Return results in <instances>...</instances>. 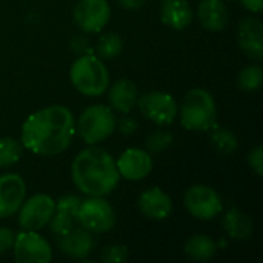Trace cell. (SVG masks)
Masks as SVG:
<instances>
[{"label":"cell","mask_w":263,"mask_h":263,"mask_svg":"<svg viewBox=\"0 0 263 263\" xmlns=\"http://www.w3.org/2000/svg\"><path fill=\"white\" fill-rule=\"evenodd\" d=\"M14 237H15V234L11 230L0 227V256L8 253L9 250H12Z\"/></svg>","instance_id":"cell-30"},{"label":"cell","mask_w":263,"mask_h":263,"mask_svg":"<svg viewBox=\"0 0 263 263\" xmlns=\"http://www.w3.org/2000/svg\"><path fill=\"white\" fill-rule=\"evenodd\" d=\"M242 5L251 12H262L263 0H240Z\"/></svg>","instance_id":"cell-33"},{"label":"cell","mask_w":263,"mask_h":263,"mask_svg":"<svg viewBox=\"0 0 263 263\" xmlns=\"http://www.w3.org/2000/svg\"><path fill=\"white\" fill-rule=\"evenodd\" d=\"M145 2H146V0H119V3H120L123 8H126V9H137V8H140Z\"/></svg>","instance_id":"cell-34"},{"label":"cell","mask_w":263,"mask_h":263,"mask_svg":"<svg viewBox=\"0 0 263 263\" xmlns=\"http://www.w3.org/2000/svg\"><path fill=\"white\" fill-rule=\"evenodd\" d=\"M116 166L120 177L131 182H139L148 177L153 171V157L148 151L140 148H128L119 156Z\"/></svg>","instance_id":"cell-12"},{"label":"cell","mask_w":263,"mask_h":263,"mask_svg":"<svg viewBox=\"0 0 263 263\" xmlns=\"http://www.w3.org/2000/svg\"><path fill=\"white\" fill-rule=\"evenodd\" d=\"M128 259V248L125 245H109L102 250L100 260L105 263H122Z\"/></svg>","instance_id":"cell-28"},{"label":"cell","mask_w":263,"mask_h":263,"mask_svg":"<svg viewBox=\"0 0 263 263\" xmlns=\"http://www.w3.org/2000/svg\"><path fill=\"white\" fill-rule=\"evenodd\" d=\"M77 222L89 233H108L116 225V213L105 199L89 197L80 200Z\"/></svg>","instance_id":"cell-6"},{"label":"cell","mask_w":263,"mask_h":263,"mask_svg":"<svg viewBox=\"0 0 263 263\" xmlns=\"http://www.w3.org/2000/svg\"><path fill=\"white\" fill-rule=\"evenodd\" d=\"M116 129V117L109 106L91 105L76 122V131L88 143L96 145L108 139Z\"/></svg>","instance_id":"cell-5"},{"label":"cell","mask_w":263,"mask_h":263,"mask_svg":"<svg viewBox=\"0 0 263 263\" xmlns=\"http://www.w3.org/2000/svg\"><path fill=\"white\" fill-rule=\"evenodd\" d=\"M239 45L242 51L254 59L262 60L263 57V25L256 17H247L239 23Z\"/></svg>","instance_id":"cell-15"},{"label":"cell","mask_w":263,"mask_h":263,"mask_svg":"<svg viewBox=\"0 0 263 263\" xmlns=\"http://www.w3.org/2000/svg\"><path fill=\"white\" fill-rule=\"evenodd\" d=\"M136 105L148 120L154 122L159 126L170 125L177 117V103L174 97L162 91L143 94L140 99H137Z\"/></svg>","instance_id":"cell-9"},{"label":"cell","mask_w":263,"mask_h":263,"mask_svg":"<svg viewBox=\"0 0 263 263\" xmlns=\"http://www.w3.org/2000/svg\"><path fill=\"white\" fill-rule=\"evenodd\" d=\"M263 83V69L260 65H247L237 77V85L242 91L253 92L257 91Z\"/></svg>","instance_id":"cell-24"},{"label":"cell","mask_w":263,"mask_h":263,"mask_svg":"<svg viewBox=\"0 0 263 263\" xmlns=\"http://www.w3.org/2000/svg\"><path fill=\"white\" fill-rule=\"evenodd\" d=\"M171 143H173V136H171V133L166 131V129L154 131V133L149 134L148 139H146L148 153H162V151H165Z\"/></svg>","instance_id":"cell-27"},{"label":"cell","mask_w":263,"mask_h":263,"mask_svg":"<svg viewBox=\"0 0 263 263\" xmlns=\"http://www.w3.org/2000/svg\"><path fill=\"white\" fill-rule=\"evenodd\" d=\"M122 49H123L122 39L112 32L103 34L96 45V51H97L99 57H102V59H114V57L120 55Z\"/></svg>","instance_id":"cell-26"},{"label":"cell","mask_w":263,"mask_h":263,"mask_svg":"<svg viewBox=\"0 0 263 263\" xmlns=\"http://www.w3.org/2000/svg\"><path fill=\"white\" fill-rule=\"evenodd\" d=\"M136 129H137V122L133 117L125 116L123 119H120V122H119V131L122 134H133Z\"/></svg>","instance_id":"cell-31"},{"label":"cell","mask_w":263,"mask_h":263,"mask_svg":"<svg viewBox=\"0 0 263 263\" xmlns=\"http://www.w3.org/2000/svg\"><path fill=\"white\" fill-rule=\"evenodd\" d=\"M22 153L23 145L14 137H0V168H8L17 163Z\"/></svg>","instance_id":"cell-25"},{"label":"cell","mask_w":263,"mask_h":263,"mask_svg":"<svg viewBox=\"0 0 263 263\" xmlns=\"http://www.w3.org/2000/svg\"><path fill=\"white\" fill-rule=\"evenodd\" d=\"M216 253H217L216 242L205 234H196L185 243V254L193 260L206 262L213 259Z\"/></svg>","instance_id":"cell-22"},{"label":"cell","mask_w":263,"mask_h":263,"mask_svg":"<svg viewBox=\"0 0 263 263\" xmlns=\"http://www.w3.org/2000/svg\"><path fill=\"white\" fill-rule=\"evenodd\" d=\"M217 120L216 100L208 89H191L180 108V123L188 131H210Z\"/></svg>","instance_id":"cell-4"},{"label":"cell","mask_w":263,"mask_h":263,"mask_svg":"<svg viewBox=\"0 0 263 263\" xmlns=\"http://www.w3.org/2000/svg\"><path fill=\"white\" fill-rule=\"evenodd\" d=\"M94 248L91 233L85 228H72L60 237V250L72 259H85Z\"/></svg>","instance_id":"cell-17"},{"label":"cell","mask_w":263,"mask_h":263,"mask_svg":"<svg viewBox=\"0 0 263 263\" xmlns=\"http://www.w3.org/2000/svg\"><path fill=\"white\" fill-rule=\"evenodd\" d=\"M82 199L76 196H65L55 203L54 214L49 220L51 233L62 237L68 231L74 228V222H77V208Z\"/></svg>","instance_id":"cell-16"},{"label":"cell","mask_w":263,"mask_h":263,"mask_svg":"<svg viewBox=\"0 0 263 263\" xmlns=\"http://www.w3.org/2000/svg\"><path fill=\"white\" fill-rule=\"evenodd\" d=\"M69 79L72 86L83 96H102L109 86V74L103 62L92 52L82 54L71 66Z\"/></svg>","instance_id":"cell-3"},{"label":"cell","mask_w":263,"mask_h":263,"mask_svg":"<svg viewBox=\"0 0 263 263\" xmlns=\"http://www.w3.org/2000/svg\"><path fill=\"white\" fill-rule=\"evenodd\" d=\"M211 142H213V146L223 156H231L237 146H239V142H237V137L234 136V133H231L230 129H227L225 126H217L214 125L211 129Z\"/></svg>","instance_id":"cell-23"},{"label":"cell","mask_w":263,"mask_h":263,"mask_svg":"<svg viewBox=\"0 0 263 263\" xmlns=\"http://www.w3.org/2000/svg\"><path fill=\"white\" fill-rule=\"evenodd\" d=\"M188 213L199 220H211L223 211V203L216 190L206 185H194L185 193Z\"/></svg>","instance_id":"cell-8"},{"label":"cell","mask_w":263,"mask_h":263,"mask_svg":"<svg viewBox=\"0 0 263 263\" xmlns=\"http://www.w3.org/2000/svg\"><path fill=\"white\" fill-rule=\"evenodd\" d=\"M74 185L89 197H103L119 183L120 174L114 157L99 146L80 151L71 166Z\"/></svg>","instance_id":"cell-2"},{"label":"cell","mask_w":263,"mask_h":263,"mask_svg":"<svg viewBox=\"0 0 263 263\" xmlns=\"http://www.w3.org/2000/svg\"><path fill=\"white\" fill-rule=\"evenodd\" d=\"M197 17L205 29L219 32L228 23V9L223 0H202L197 6Z\"/></svg>","instance_id":"cell-18"},{"label":"cell","mask_w":263,"mask_h":263,"mask_svg":"<svg viewBox=\"0 0 263 263\" xmlns=\"http://www.w3.org/2000/svg\"><path fill=\"white\" fill-rule=\"evenodd\" d=\"M223 227L228 236L236 240H247L253 234L251 217L237 208H231L227 211V214L223 216Z\"/></svg>","instance_id":"cell-21"},{"label":"cell","mask_w":263,"mask_h":263,"mask_svg":"<svg viewBox=\"0 0 263 263\" xmlns=\"http://www.w3.org/2000/svg\"><path fill=\"white\" fill-rule=\"evenodd\" d=\"M55 202L48 194H35L23 200L18 208V223L23 230L39 231L46 227L54 214Z\"/></svg>","instance_id":"cell-10"},{"label":"cell","mask_w":263,"mask_h":263,"mask_svg":"<svg viewBox=\"0 0 263 263\" xmlns=\"http://www.w3.org/2000/svg\"><path fill=\"white\" fill-rule=\"evenodd\" d=\"M72 48H74V51H79L80 54H89V52H91L89 45H88V40H86V39H83V37L74 39V42H72Z\"/></svg>","instance_id":"cell-32"},{"label":"cell","mask_w":263,"mask_h":263,"mask_svg":"<svg viewBox=\"0 0 263 263\" xmlns=\"http://www.w3.org/2000/svg\"><path fill=\"white\" fill-rule=\"evenodd\" d=\"M109 17L111 8L106 0H80L74 8V22L85 32H100Z\"/></svg>","instance_id":"cell-11"},{"label":"cell","mask_w":263,"mask_h":263,"mask_svg":"<svg viewBox=\"0 0 263 263\" xmlns=\"http://www.w3.org/2000/svg\"><path fill=\"white\" fill-rule=\"evenodd\" d=\"M14 259L18 263H49L52 260V248L37 231L23 230L14 237Z\"/></svg>","instance_id":"cell-7"},{"label":"cell","mask_w":263,"mask_h":263,"mask_svg":"<svg viewBox=\"0 0 263 263\" xmlns=\"http://www.w3.org/2000/svg\"><path fill=\"white\" fill-rule=\"evenodd\" d=\"M160 18L173 29H183L193 22V11L186 0H163L160 5Z\"/></svg>","instance_id":"cell-19"},{"label":"cell","mask_w":263,"mask_h":263,"mask_svg":"<svg viewBox=\"0 0 263 263\" xmlns=\"http://www.w3.org/2000/svg\"><path fill=\"white\" fill-rule=\"evenodd\" d=\"M137 86L128 79H120L109 88V103L119 112H129L137 103Z\"/></svg>","instance_id":"cell-20"},{"label":"cell","mask_w":263,"mask_h":263,"mask_svg":"<svg viewBox=\"0 0 263 263\" xmlns=\"http://www.w3.org/2000/svg\"><path fill=\"white\" fill-rule=\"evenodd\" d=\"M76 134V119L62 105L46 106L26 117L22 145L37 156H57L69 148Z\"/></svg>","instance_id":"cell-1"},{"label":"cell","mask_w":263,"mask_h":263,"mask_svg":"<svg viewBox=\"0 0 263 263\" xmlns=\"http://www.w3.org/2000/svg\"><path fill=\"white\" fill-rule=\"evenodd\" d=\"M248 163L251 166V170L259 176L262 177L263 176V148L262 146H256L250 156H248Z\"/></svg>","instance_id":"cell-29"},{"label":"cell","mask_w":263,"mask_h":263,"mask_svg":"<svg viewBox=\"0 0 263 263\" xmlns=\"http://www.w3.org/2000/svg\"><path fill=\"white\" fill-rule=\"evenodd\" d=\"M26 196L25 180L18 174L0 176V219L11 217L18 211Z\"/></svg>","instance_id":"cell-13"},{"label":"cell","mask_w":263,"mask_h":263,"mask_svg":"<svg viewBox=\"0 0 263 263\" xmlns=\"http://www.w3.org/2000/svg\"><path fill=\"white\" fill-rule=\"evenodd\" d=\"M137 205H139L140 213L151 220H163L173 211L171 197L163 190H160L159 186H153V188L145 190L139 196Z\"/></svg>","instance_id":"cell-14"}]
</instances>
